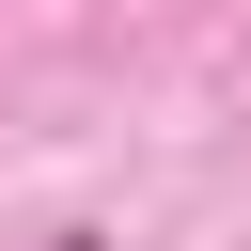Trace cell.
<instances>
[{"label": "cell", "mask_w": 251, "mask_h": 251, "mask_svg": "<svg viewBox=\"0 0 251 251\" xmlns=\"http://www.w3.org/2000/svg\"><path fill=\"white\" fill-rule=\"evenodd\" d=\"M31 251H110V235H94V220H63V235H31Z\"/></svg>", "instance_id": "6da1fadb"}]
</instances>
